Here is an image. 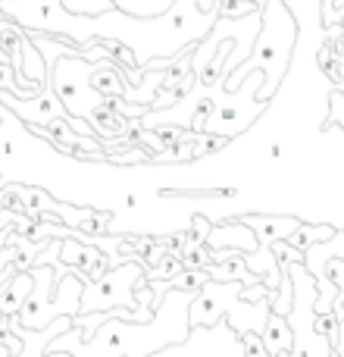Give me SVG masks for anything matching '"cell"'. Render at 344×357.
<instances>
[{
	"mask_svg": "<svg viewBox=\"0 0 344 357\" xmlns=\"http://www.w3.org/2000/svg\"><path fill=\"white\" fill-rule=\"evenodd\" d=\"M191 301H194V295H188V291H169L157 304V317L150 323H123L113 317L88 342L81 329L72 326L66 335L50 342L47 348L50 351H66L72 357H154L191 339Z\"/></svg>",
	"mask_w": 344,
	"mask_h": 357,
	"instance_id": "1",
	"label": "cell"
},
{
	"mask_svg": "<svg viewBox=\"0 0 344 357\" xmlns=\"http://www.w3.org/2000/svg\"><path fill=\"white\" fill-rule=\"evenodd\" d=\"M253 3L260 6V19H263L257 44H253V54L247 56V63H241L226 79L222 91L235 94L238 85H244V79L251 73H263L266 85L260 88V100L269 104V98L279 91L285 73H288L291 50H295V38H297V22L291 19L288 6H285L282 0H253Z\"/></svg>",
	"mask_w": 344,
	"mask_h": 357,
	"instance_id": "2",
	"label": "cell"
},
{
	"mask_svg": "<svg viewBox=\"0 0 344 357\" xmlns=\"http://www.w3.org/2000/svg\"><path fill=\"white\" fill-rule=\"evenodd\" d=\"M244 285L241 282H207L201 291L194 295L188 310V323L191 333L194 329H213L216 323H228L235 335H263L266 323L272 317V298L257 304H247L244 298Z\"/></svg>",
	"mask_w": 344,
	"mask_h": 357,
	"instance_id": "3",
	"label": "cell"
},
{
	"mask_svg": "<svg viewBox=\"0 0 344 357\" xmlns=\"http://www.w3.org/2000/svg\"><path fill=\"white\" fill-rule=\"evenodd\" d=\"M285 270L291 273V282H295V307L288 314V326L295 335V348L291 357H335L332 342L326 333H320V317H316V282L304 264H285Z\"/></svg>",
	"mask_w": 344,
	"mask_h": 357,
	"instance_id": "4",
	"label": "cell"
},
{
	"mask_svg": "<svg viewBox=\"0 0 344 357\" xmlns=\"http://www.w3.org/2000/svg\"><path fill=\"white\" fill-rule=\"evenodd\" d=\"M141 282H148V266L144 264H123L116 270H110L104 279L88 282L81 291V314H110V310H132L141 314L148 320H154V310H144L135 298V289ZM79 314V317H81Z\"/></svg>",
	"mask_w": 344,
	"mask_h": 357,
	"instance_id": "5",
	"label": "cell"
},
{
	"mask_svg": "<svg viewBox=\"0 0 344 357\" xmlns=\"http://www.w3.org/2000/svg\"><path fill=\"white\" fill-rule=\"evenodd\" d=\"M266 85V75L263 73H251L241 85V94H226L219 88L216 91V104L213 113H210L207 126H203V135H219L232 142L235 135L247 132L253 126V119H260L266 113V100H260V88Z\"/></svg>",
	"mask_w": 344,
	"mask_h": 357,
	"instance_id": "6",
	"label": "cell"
},
{
	"mask_svg": "<svg viewBox=\"0 0 344 357\" xmlns=\"http://www.w3.org/2000/svg\"><path fill=\"white\" fill-rule=\"evenodd\" d=\"M91 73H94V63L85 60V56H75V54H66L50 66V88L54 94L60 98V104L66 107L69 116L88 119L107 104L97 91L91 88Z\"/></svg>",
	"mask_w": 344,
	"mask_h": 357,
	"instance_id": "7",
	"label": "cell"
},
{
	"mask_svg": "<svg viewBox=\"0 0 344 357\" xmlns=\"http://www.w3.org/2000/svg\"><path fill=\"white\" fill-rule=\"evenodd\" d=\"M169 357H244L241 339L228 323H216L213 329H194L185 345L166 348Z\"/></svg>",
	"mask_w": 344,
	"mask_h": 357,
	"instance_id": "8",
	"label": "cell"
},
{
	"mask_svg": "<svg viewBox=\"0 0 344 357\" xmlns=\"http://www.w3.org/2000/svg\"><path fill=\"white\" fill-rule=\"evenodd\" d=\"M0 104L6 107V110H13L19 119H22L29 129H35V126H47V123H54V119H63V116H69L66 113V107L60 104V98L54 94V88H44L41 94H35V98H29V100H19V98H13V94H3L0 91Z\"/></svg>",
	"mask_w": 344,
	"mask_h": 357,
	"instance_id": "9",
	"label": "cell"
},
{
	"mask_svg": "<svg viewBox=\"0 0 344 357\" xmlns=\"http://www.w3.org/2000/svg\"><path fill=\"white\" fill-rule=\"evenodd\" d=\"M238 222H244L263 248H272L279 241H288L304 220H297V216H279V213H247V216H238Z\"/></svg>",
	"mask_w": 344,
	"mask_h": 357,
	"instance_id": "10",
	"label": "cell"
},
{
	"mask_svg": "<svg viewBox=\"0 0 344 357\" xmlns=\"http://www.w3.org/2000/svg\"><path fill=\"white\" fill-rule=\"evenodd\" d=\"M207 248L210 251H241V254H253L260 248L257 235L238 220H226L219 226H213L207 238Z\"/></svg>",
	"mask_w": 344,
	"mask_h": 357,
	"instance_id": "11",
	"label": "cell"
},
{
	"mask_svg": "<svg viewBox=\"0 0 344 357\" xmlns=\"http://www.w3.org/2000/svg\"><path fill=\"white\" fill-rule=\"evenodd\" d=\"M31 289H35V279H31V273H19V276H13L10 282L0 289V317H3V320H13V317H19V310H22L25 301H29Z\"/></svg>",
	"mask_w": 344,
	"mask_h": 357,
	"instance_id": "12",
	"label": "cell"
},
{
	"mask_svg": "<svg viewBox=\"0 0 344 357\" xmlns=\"http://www.w3.org/2000/svg\"><path fill=\"white\" fill-rule=\"evenodd\" d=\"M263 345L269 357H279V354H291L295 348V335H291V326H288V317H269L266 323V333H263Z\"/></svg>",
	"mask_w": 344,
	"mask_h": 357,
	"instance_id": "13",
	"label": "cell"
},
{
	"mask_svg": "<svg viewBox=\"0 0 344 357\" xmlns=\"http://www.w3.org/2000/svg\"><path fill=\"white\" fill-rule=\"evenodd\" d=\"M335 232H338V229H335L332 222H301V226L295 229V235L288 238V245L295 248V251L307 254L313 245H322V241L335 238Z\"/></svg>",
	"mask_w": 344,
	"mask_h": 357,
	"instance_id": "14",
	"label": "cell"
},
{
	"mask_svg": "<svg viewBox=\"0 0 344 357\" xmlns=\"http://www.w3.org/2000/svg\"><path fill=\"white\" fill-rule=\"evenodd\" d=\"M316 66H320L322 73H326L329 79L335 82V91H341V94H344V63L332 54V47H329L326 41H322V44H320V50H316Z\"/></svg>",
	"mask_w": 344,
	"mask_h": 357,
	"instance_id": "15",
	"label": "cell"
},
{
	"mask_svg": "<svg viewBox=\"0 0 344 357\" xmlns=\"http://www.w3.org/2000/svg\"><path fill=\"white\" fill-rule=\"evenodd\" d=\"M63 10L75 19H88V16H107L113 13V0H60Z\"/></svg>",
	"mask_w": 344,
	"mask_h": 357,
	"instance_id": "16",
	"label": "cell"
},
{
	"mask_svg": "<svg viewBox=\"0 0 344 357\" xmlns=\"http://www.w3.org/2000/svg\"><path fill=\"white\" fill-rule=\"evenodd\" d=\"M260 13L253 0H219V19H244Z\"/></svg>",
	"mask_w": 344,
	"mask_h": 357,
	"instance_id": "17",
	"label": "cell"
},
{
	"mask_svg": "<svg viewBox=\"0 0 344 357\" xmlns=\"http://www.w3.org/2000/svg\"><path fill=\"white\" fill-rule=\"evenodd\" d=\"M238 339H241V351H244V357H269V351H266V345H263V335L247 333V335H238Z\"/></svg>",
	"mask_w": 344,
	"mask_h": 357,
	"instance_id": "18",
	"label": "cell"
},
{
	"mask_svg": "<svg viewBox=\"0 0 344 357\" xmlns=\"http://www.w3.org/2000/svg\"><path fill=\"white\" fill-rule=\"evenodd\" d=\"M272 254H276L279 266H285V264H304V254L295 251L288 241H279V245H272Z\"/></svg>",
	"mask_w": 344,
	"mask_h": 357,
	"instance_id": "19",
	"label": "cell"
},
{
	"mask_svg": "<svg viewBox=\"0 0 344 357\" xmlns=\"http://www.w3.org/2000/svg\"><path fill=\"white\" fill-rule=\"evenodd\" d=\"M335 38H344V3L335 6L332 22L326 25V41H335Z\"/></svg>",
	"mask_w": 344,
	"mask_h": 357,
	"instance_id": "20",
	"label": "cell"
},
{
	"mask_svg": "<svg viewBox=\"0 0 344 357\" xmlns=\"http://www.w3.org/2000/svg\"><path fill=\"white\" fill-rule=\"evenodd\" d=\"M332 110H329V123H335V126H341L344 129V94L341 91H335L332 88Z\"/></svg>",
	"mask_w": 344,
	"mask_h": 357,
	"instance_id": "21",
	"label": "cell"
},
{
	"mask_svg": "<svg viewBox=\"0 0 344 357\" xmlns=\"http://www.w3.org/2000/svg\"><path fill=\"white\" fill-rule=\"evenodd\" d=\"M329 44V47H332V54L335 56H338V60L344 63V38H335V41H326Z\"/></svg>",
	"mask_w": 344,
	"mask_h": 357,
	"instance_id": "22",
	"label": "cell"
},
{
	"mask_svg": "<svg viewBox=\"0 0 344 357\" xmlns=\"http://www.w3.org/2000/svg\"><path fill=\"white\" fill-rule=\"evenodd\" d=\"M6 245H10V232H0V251H3Z\"/></svg>",
	"mask_w": 344,
	"mask_h": 357,
	"instance_id": "23",
	"label": "cell"
},
{
	"mask_svg": "<svg viewBox=\"0 0 344 357\" xmlns=\"http://www.w3.org/2000/svg\"><path fill=\"white\" fill-rule=\"evenodd\" d=\"M279 357H291V354H279Z\"/></svg>",
	"mask_w": 344,
	"mask_h": 357,
	"instance_id": "24",
	"label": "cell"
},
{
	"mask_svg": "<svg viewBox=\"0 0 344 357\" xmlns=\"http://www.w3.org/2000/svg\"><path fill=\"white\" fill-rule=\"evenodd\" d=\"M0 119H3V113H0Z\"/></svg>",
	"mask_w": 344,
	"mask_h": 357,
	"instance_id": "25",
	"label": "cell"
}]
</instances>
